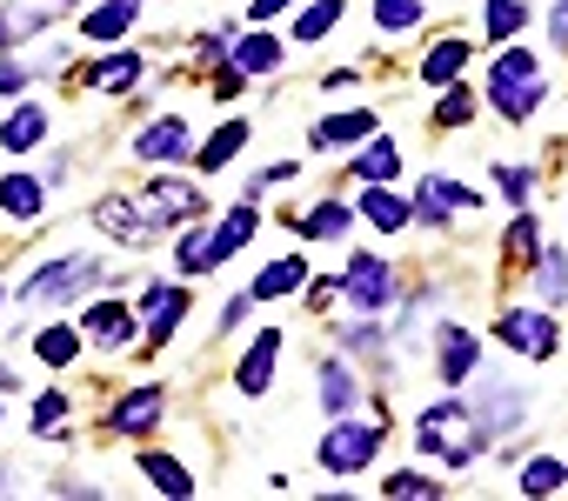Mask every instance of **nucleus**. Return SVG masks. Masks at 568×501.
Wrapping results in <instances>:
<instances>
[{
	"label": "nucleus",
	"mask_w": 568,
	"mask_h": 501,
	"mask_svg": "<svg viewBox=\"0 0 568 501\" xmlns=\"http://www.w3.org/2000/svg\"><path fill=\"white\" fill-rule=\"evenodd\" d=\"M342 288H348L362 308H388V295H395V268H388V262H375V255H355V262H348V275H342Z\"/></svg>",
	"instance_id": "11"
},
{
	"label": "nucleus",
	"mask_w": 568,
	"mask_h": 501,
	"mask_svg": "<svg viewBox=\"0 0 568 501\" xmlns=\"http://www.w3.org/2000/svg\"><path fill=\"white\" fill-rule=\"evenodd\" d=\"M462 207H481V194L462 187V181H448V174H422V187H415V201H408V221L448 227V214H462Z\"/></svg>",
	"instance_id": "4"
},
{
	"label": "nucleus",
	"mask_w": 568,
	"mask_h": 501,
	"mask_svg": "<svg viewBox=\"0 0 568 501\" xmlns=\"http://www.w3.org/2000/svg\"><path fill=\"white\" fill-rule=\"evenodd\" d=\"M94 275H101L94 262H74V255H68V262L41 268V275L21 288V295H28V301H68V295H81V288H94Z\"/></svg>",
	"instance_id": "9"
},
{
	"label": "nucleus",
	"mask_w": 568,
	"mask_h": 501,
	"mask_svg": "<svg viewBox=\"0 0 568 501\" xmlns=\"http://www.w3.org/2000/svg\"><path fill=\"white\" fill-rule=\"evenodd\" d=\"M495 335L515 348V355H528V361H541V355H555V321L541 315V308H508L501 321H495Z\"/></svg>",
	"instance_id": "6"
},
{
	"label": "nucleus",
	"mask_w": 568,
	"mask_h": 501,
	"mask_svg": "<svg viewBox=\"0 0 568 501\" xmlns=\"http://www.w3.org/2000/svg\"><path fill=\"white\" fill-rule=\"evenodd\" d=\"M41 207H48V187L34 174H21V167L0 174V214H8V221H34Z\"/></svg>",
	"instance_id": "15"
},
{
	"label": "nucleus",
	"mask_w": 568,
	"mask_h": 501,
	"mask_svg": "<svg viewBox=\"0 0 568 501\" xmlns=\"http://www.w3.org/2000/svg\"><path fill=\"white\" fill-rule=\"evenodd\" d=\"M561 481H568V461H548V454L521 461V494H535V501H541V494H555Z\"/></svg>",
	"instance_id": "33"
},
{
	"label": "nucleus",
	"mask_w": 568,
	"mask_h": 501,
	"mask_svg": "<svg viewBox=\"0 0 568 501\" xmlns=\"http://www.w3.org/2000/svg\"><path fill=\"white\" fill-rule=\"evenodd\" d=\"M281 68V41L274 34H247L241 48H234V74L241 81H261V74H274Z\"/></svg>",
	"instance_id": "25"
},
{
	"label": "nucleus",
	"mask_w": 568,
	"mask_h": 501,
	"mask_svg": "<svg viewBox=\"0 0 568 501\" xmlns=\"http://www.w3.org/2000/svg\"><path fill=\"white\" fill-rule=\"evenodd\" d=\"M435 121H442V127H462V121H475V88H462V81H448V94H442V108H435Z\"/></svg>",
	"instance_id": "38"
},
{
	"label": "nucleus",
	"mask_w": 568,
	"mask_h": 501,
	"mask_svg": "<svg viewBox=\"0 0 568 501\" xmlns=\"http://www.w3.org/2000/svg\"><path fill=\"white\" fill-rule=\"evenodd\" d=\"M481 434H488V428H481V415H475L468 401H435V408L415 415V448L435 454V461H448V468H468V461L488 448Z\"/></svg>",
	"instance_id": "1"
},
{
	"label": "nucleus",
	"mask_w": 568,
	"mask_h": 501,
	"mask_svg": "<svg viewBox=\"0 0 568 501\" xmlns=\"http://www.w3.org/2000/svg\"><path fill=\"white\" fill-rule=\"evenodd\" d=\"M141 214H148L154 227H181V221L207 214V201H201V187H187V181H154V187L141 194Z\"/></svg>",
	"instance_id": "5"
},
{
	"label": "nucleus",
	"mask_w": 568,
	"mask_h": 501,
	"mask_svg": "<svg viewBox=\"0 0 568 501\" xmlns=\"http://www.w3.org/2000/svg\"><path fill=\"white\" fill-rule=\"evenodd\" d=\"M362 221L382 227V234H402L408 227V201L388 194V181H362Z\"/></svg>",
	"instance_id": "14"
},
{
	"label": "nucleus",
	"mask_w": 568,
	"mask_h": 501,
	"mask_svg": "<svg viewBox=\"0 0 568 501\" xmlns=\"http://www.w3.org/2000/svg\"><path fill=\"white\" fill-rule=\"evenodd\" d=\"M48 21H54V8H41V0H14V8L0 14V41H21V34H34Z\"/></svg>",
	"instance_id": "32"
},
{
	"label": "nucleus",
	"mask_w": 568,
	"mask_h": 501,
	"mask_svg": "<svg viewBox=\"0 0 568 501\" xmlns=\"http://www.w3.org/2000/svg\"><path fill=\"white\" fill-rule=\"evenodd\" d=\"M475 355H481V348H475L468 328H442V381H448V388H462V381L475 375Z\"/></svg>",
	"instance_id": "23"
},
{
	"label": "nucleus",
	"mask_w": 568,
	"mask_h": 501,
	"mask_svg": "<svg viewBox=\"0 0 568 501\" xmlns=\"http://www.w3.org/2000/svg\"><path fill=\"white\" fill-rule=\"evenodd\" d=\"M375 134V114L368 108H348V114H328L315 127V147H348V141H368Z\"/></svg>",
	"instance_id": "26"
},
{
	"label": "nucleus",
	"mask_w": 568,
	"mask_h": 501,
	"mask_svg": "<svg viewBox=\"0 0 568 501\" xmlns=\"http://www.w3.org/2000/svg\"><path fill=\"white\" fill-rule=\"evenodd\" d=\"M495 181H501V194H508L515 207H528V194H535V174H528V167H495Z\"/></svg>",
	"instance_id": "42"
},
{
	"label": "nucleus",
	"mask_w": 568,
	"mask_h": 501,
	"mask_svg": "<svg viewBox=\"0 0 568 501\" xmlns=\"http://www.w3.org/2000/svg\"><path fill=\"white\" fill-rule=\"evenodd\" d=\"M375 21H382L388 34H402V28L422 21V0H375Z\"/></svg>",
	"instance_id": "39"
},
{
	"label": "nucleus",
	"mask_w": 568,
	"mask_h": 501,
	"mask_svg": "<svg viewBox=\"0 0 568 501\" xmlns=\"http://www.w3.org/2000/svg\"><path fill=\"white\" fill-rule=\"evenodd\" d=\"M348 167H355V181H395V174H402V154H395V141H388V134L375 127V134L362 141V154H355Z\"/></svg>",
	"instance_id": "19"
},
{
	"label": "nucleus",
	"mask_w": 568,
	"mask_h": 501,
	"mask_svg": "<svg viewBox=\"0 0 568 501\" xmlns=\"http://www.w3.org/2000/svg\"><path fill=\"white\" fill-rule=\"evenodd\" d=\"M21 81H28L21 68H0V94H21Z\"/></svg>",
	"instance_id": "47"
},
{
	"label": "nucleus",
	"mask_w": 568,
	"mask_h": 501,
	"mask_svg": "<svg viewBox=\"0 0 568 501\" xmlns=\"http://www.w3.org/2000/svg\"><path fill=\"white\" fill-rule=\"evenodd\" d=\"M81 328H88V341H101V348H121V341H134V315H128L121 301H94Z\"/></svg>",
	"instance_id": "20"
},
{
	"label": "nucleus",
	"mask_w": 568,
	"mask_h": 501,
	"mask_svg": "<svg viewBox=\"0 0 568 501\" xmlns=\"http://www.w3.org/2000/svg\"><path fill=\"white\" fill-rule=\"evenodd\" d=\"M134 81H141V54H128V48L88 68V88H108V94H121V88H134Z\"/></svg>",
	"instance_id": "29"
},
{
	"label": "nucleus",
	"mask_w": 568,
	"mask_h": 501,
	"mask_svg": "<svg viewBox=\"0 0 568 501\" xmlns=\"http://www.w3.org/2000/svg\"><path fill=\"white\" fill-rule=\"evenodd\" d=\"M541 262V301H561L568 295V262L561 255H535Z\"/></svg>",
	"instance_id": "41"
},
{
	"label": "nucleus",
	"mask_w": 568,
	"mask_h": 501,
	"mask_svg": "<svg viewBox=\"0 0 568 501\" xmlns=\"http://www.w3.org/2000/svg\"><path fill=\"white\" fill-rule=\"evenodd\" d=\"M181 315H187V288H148V355L154 348H168L174 341V328H181Z\"/></svg>",
	"instance_id": "12"
},
{
	"label": "nucleus",
	"mask_w": 568,
	"mask_h": 501,
	"mask_svg": "<svg viewBox=\"0 0 568 501\" xmlns=\"http://www.w3.org/2000/svg\"><path fill=\"white\" fill-rule=\"evenodd\" d=\"M141 474H148L161 494H174V501H187V494H194V474H187L174 454H161V448H141Z\"/></svg>",
	"instance_id": "24"
},
{
	"label": "nucleus",
	"mask_w": 568,
	"mask_h": 501,
	"mask_svg": "<svg viewBox=\"0 0 568 501\" xmlns=\"http://www.w3.org/2000/svg\"><path fill=\"white\" fill-rule=\"evenodd\" d=\"M94 221H101V234H114L121 247H154V221L141 214V201H128V194H108L101 207H94Z\"/></svg>",
	"instance_id": "7"
},
{
	"label": "nucleus",
	"mask_w": 568,
	"mask_h": 501,
	"mask_svg": "<svg viewBox=\"0 0 568 501\" xmlns=\"http://www.w3.org/2000/svg\"><path fill=\"white\" fill-rule=\"evenodd\" d=\"M134 21H141V0H101V8L81 21V34H88V41H121Z\"/></svg>",
	"instance_id": "21"
},
{
	"label": "nucleus",
	"mask_w": 568,
	"mask_h": 501,
	"mask_svg": "<svg viewBox=\"0 0 568 501\" xmlns=\"http://www.w3.org/2000/svg\"><path fill=\"white\" fill-rule=\"evenodd\" d=\"M315 454H322L328 474H362V468L382 454V421H375V415H368V421H362V415H342V421L322 434Z\"/></svg>",
	"instance_id": "3"
},
{
	"label": "nucleus",
	"mask_w": 568,
	"mask_h": 501,
	"mask_svg": "<svg viewBox=\"0 0 568 501\" xmlns=\"http://www.w3.org/2000/svg\"><path fill=\"white\" fill-rule=\"evenodd\" d=\"M295 227H302L308 241H342V234L355 227V207H342V201H315V207H308Z\"/></svg>",
	"instance_id": "28"
},
{
	"label": "nucleus",
	"mask_w": 568,
	"mask_h": 501,
	"mask_svg": "<svg viewBox=\"0 0 568 501\" xmlns=\"http://www.w3.org/2000/svg\"><path fill=\"white\" fill-rule=\"evenodd\" d=\"M382 494H395V501H435V494H442V481H435V474L402 468V474H388V481H382Z\"/></svg>",
	"instance_id": "36"
},
{
	"label": "nucleus",
	"mask_w": 568,
	"mask_h": 501,
	"mask_svg": "<svg viewBox=\"0 0 568 501\" xmlns=\"http://www.w3.org/2000/svg\"><path fill=\"white\" fill-rule=\"evenodd\" d=\"M348 348H382V335H375V328L362 321V328H348Z\"/></svg>",
	"instance_id": "46"
},
{
	"label": "nucleus",
	"mask_w": 568,
	"mask_h": 501,
	"mask_svg": "<svg viewBox=\"0 0 568 501\" xmlns=\"http://www.w3.org/2000/svg\"><path fill=\"white\" fill-rule=\"evenodd\" d=\"M302 288H308V262H295V255H288V262L261 268L247 295H254V301H281V295H302Z\"/></svg>",
	"instance_id": "22"
},
{
	"label": "nucleus",
	"mask_w": 568,
	"mask_h": 501,
	"mask_svg": "<svg viewBox=\"0 0 568 501\" xmlns=\"http://www.w3.org/2000/svg\"><path fill=\"white\" fill-rule=\"evenodd\" d=\"M274 355H281V328H261V341H254V348L241 355V368H234V388H241V395H267Z\"/></svg>",
	"instance_id": "13"
},
{
	"label": "nucleus",
	"mask_w": 568,
	"mask_h": 501,
	"mask_svg": "<svg viewBox=\"0 0 568 501\" xmlns=\"http://www.w3.org/2000/svg\"><path fill=\"white\" fill-rule=\"evenodd\" d=\"M528 28V8H521V0H488V34L495 41H515Z\"/></svg>",
	"instance_id": "37"
},
{
	"label": "nucleus",
	"mask_w": 568,
	"mask_h": 501,
	"mask_svg": "<svg viewBox=\"0 0 568 501\" xmlns=\"http://www.w3.org/2000/svg\"><path fill=\"white\" fill-rule=\"evenodd\" d=\"M541 94H548L541 61H535L528 48H501V54H495V68H488V101H495V114L521 127V121L541 108Z\"/></svg>",
	"instance_id": "2"
},
{
	"label": "nucleus",
	"mask_w": 568,
	"mask_h": 501,
	"mask_svg": "<svg viewBox=\"0 0 568 501\" xmlns=\"http://www.w3.org/2000/svg\"><path fill=\"white\" fill-rule=\"evenodd\" d=\"M288 8H295V0H254L247 14H254V21H274V14H288Z\"/></svg>",
	"instance_id": "44"
},
{
	"label": "nucleus",
	"mask_w": 568,
	"mask_h": 501,
	"mask_svg": "<svg viewBox=\"0 0 568 501\" xmlns=\"http://www.w3.org/2000/svg\"><path fill=\"white\" fill-rule=\"evenodd\" d=\"M254 234V207H234V214H221V227H214V262H227L234 247Z\"/></svg>",
	"instance_id": "35"
},
{
	"label": "nucleus",
	"mask_w": 568,
	"mask_h": 501,
	"mask_svg": "<svg viewBox=\"0 0 568 501\" xmlns=\"http://www.w3.org/2000/svg\"><path fill=\"white\" fill-rule=\"evenodd\" d=\"M174 262H181V275H214V268H221V262H214V227H207V214L187 221V234H181V247H174Z\"/></svg>",
	"instance_id": "16"
},
{
	"label": "nucleus",
	"mask_w": 568,
	"mask_h": 501,
	"mask_svg": "<svg viewBox=\"0 0 568 501\" xmlns=\"http://www.w3.org/2000/svg\"><path fill=\"white\" fill-rule=\"evenodd\" d=\"M61 415H68V395H41V401H34V428H41V434L61 428Z\"/></svg>",
	"instance_id": "43"
},
{
	"label": "nucleus",
	"mask_w": 568,
	"mask_h": 501,
	"mask_svg": "<svg viewBox=\"0 0 568 501\" xmlns=\"http://www.w3.org/2000/svg\"><path fill=\"white\" fill-rule=\"evenodd\" d=\"M0 488H8V474H0Z\"/></svg>",
	"instance_id": "49"
},
{
	"label": "nucleus",
	"mask_w": 568,
	"mask_h": 501,
	"mask_svg": "<svg viewBox=\"0 0 568 501\" xmlns=\"http://www.w3.org/2000/svg\"><path fill=\"white\" fill-rule=\"evenodd\" d=\"M355 395H362V381L348 375V361H322V408L328 415H348Z\"/></svg>",
	"instance_id": "30"
},
{
	"label": "nucleus",
	"mask_w": 568,
	"mask_h": 501,
	"mask_svg": "<svg viewBox=\"0 0 568 501\" xmlns=\"http://www.w3.org/2000/svg\"><path fill=\"white\" fill-rule=\"evenodd\" d=\"M34 355H41L48 368H68V361L81 355V335H74V328H41V335H34Z\"/></svg>",
	"instance_id": "34"
},
{
	"label": "nucleus",
	"mask_w": 568,
	"mask_h": 501,
	"mask_svg": "<svg viewBox=\"0 0 568 501\" xmlns=\"http://www.w3.org/2000/svg\"><path fill=\"white\" fill-rule=\"evenodd\" d=\"M548 34H555V48H568V0H555V21H548Z\"/></svg>",
	"instance_id": "45"
},
{
	"label": "nucleus",
	"mask_w": 568,
	"mask_h": 501,
	"mask_svg": "<svg viewBox=\"0 0 568 501\" xmlns=\"http://www.w3.org/2000/svg\"><path fill=\"white\" fill-rule=\"evenodd\" d=\"M134 154H141L148 167L187 161V121H181V114H161V121H148V127L134 134Z\"/></svg>",
	"instance_id": "8"
},
{
	"label": "nucleus",
	"mask_w": 568,
	"mask_h": 501,
	"mask_svg": "<svg viewBox=\"0 0 568 501\" xmlns=\"http://www.w3.org/2000/svg\"><path fill=\"white\" fill-rule=\"evenodd\" d=\"M468 61H475L468 41H435V48L422 54V88H448V81H462Z\"/></svg>",
	"instance_id": "18"
},
{
	"label": "nucleus",
	"mask_w": 568,
	"mask_h": 501,
	"mask_svg": "<svg viewBox=\"0 0 568 501\" xmlns=\"http://www.w3.org/2000/svg\"><path fill=\"white\" fill-rule=\"evenodd\" d=\"M241 147H247V121H227V127H214V134L201 141L194 167H201V174H214V167H227V161H234Z\"/></svg>",
	"instance_id": "27"
},
{
	"label": "nucleus",
	"mask_w": 568,
	"mask_h": 501,
	"mask_svg": "<svg viewBox=\"0 0 568 501\" xmlns=\"http://www.w3.org/2000/svg\"><path fill=\"white\" fill-rule=\"evenodd\" d=\"M41 8H54V14H61V8H81V0H41Z\"/></svg>",
	"instance_id": "48"
},
{
	"label": "nucleus",
	"mask_w": 568,
	"mask_h": 501,
	"mask_svg": "<svg viewBox=\"0 0 568 501\" xmlns=\"http://www.w3.org/2000/svg\"><path fill=\"white\" fill-rule=\"evenodd\" d=\"M41 141H48V108H34V101H21L8 121H0V147L28 154V147H41Z\"/></svg>",
	"instance_id": "17"
},
{
	"label": "nucleus",
	"mask_w": 568,
	"mask_h": 501,
	"mask_svg": "<svg viewBox=\"0 0 568 501\" xmlns=\"http://www.w3.org/2000/svg\"><path fill=\"white\" fill-rule=\"evenodd\" d=\"M508 255H528V262L541 255V234H535V214H528V207H521L515 227H508Z\"/></svg>",
	"instance_id": "40"
},
{
	"label": "nucleus",
	"mask_w": 568,
	"mask_h": 501,
	"mask_svg": "<svg viewBox=\"0 0 568 501\" xmlns=\"http://www.w3.org/2000/svg\"><path fill=\"white\" fill-rule=\"evenodd\" d=\"M161 408H168V395L148 381V388H134V395H121V401L108 408V434H154Z\"/></svg>",
	"instance_id": "10"
},
{
	"label": "nucleus",
	"mask_w": 568,
	"mask_h": 501,
	"mask_svg": "<svg viewBox=\"0 0 568 501\" xmlns=\"http://www.w3.org/2000/svg\"><path fill=\"white\" fill-rule=\"evenodd\" d=\"M335 21H342V0H315V8H302V14H295V41H308V48H315V41H328V34H335Z\"/></svg>",
	"instance_id": "31"
}]
</instances>
